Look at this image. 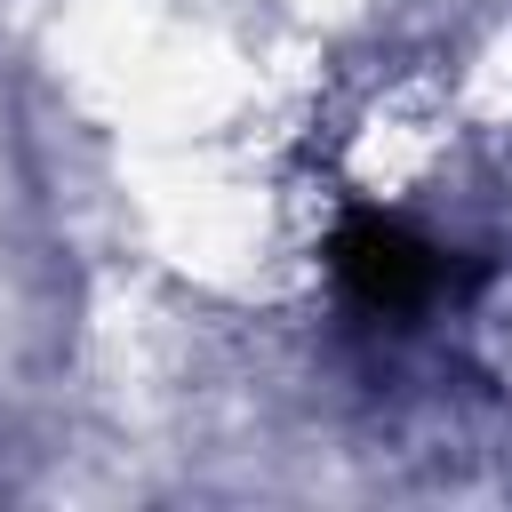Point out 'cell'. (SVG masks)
Here are the masks:
<instances>
[{"instance_id":"1","label":"cell","mask_w":512,"mask_h":512,"mask_svg":"<svg viewBox=\"0 0 512 512\" xmlns=\"http://www.w3.org/2000/svg\"><path fill=\"white\" fill-rule=\"evenodd\" d=\"M328 264H336L344 296L360 312H384V320H408V312L440 304V288H448V256L424 232H408L400 216H384V208L344 216L336 240H328Z\"/></svg>"}]
</instances>
